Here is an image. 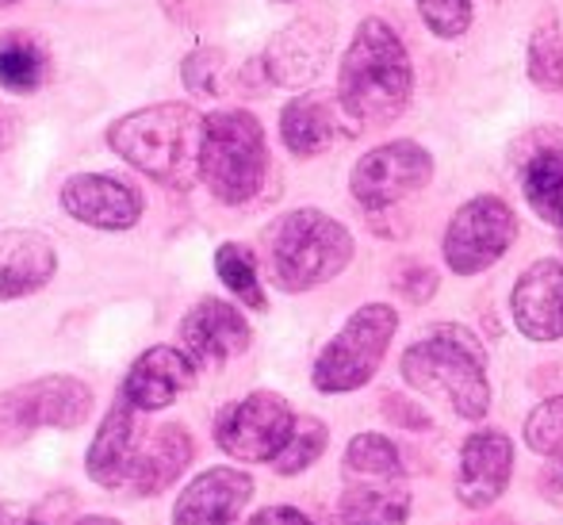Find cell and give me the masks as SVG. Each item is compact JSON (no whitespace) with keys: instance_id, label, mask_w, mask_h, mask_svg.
I'll list each match as a JSON object with an SVG mask.
<instances>
[{"instance_id":"12","label":"cell","mask_w":563,"mask_h":525,"mask_svg":"<svg viewBox=\"0 0 563 525\" xmlns=\"http://www.w3.org/2000/svg\"><path fill=\"white\" fill-rule=\"evenodd\" d=\"M146 441H150V434L139 429V411L119 400L115 407L108 411V418L100 422L97 437H92V445H89V457H85L89 480L108 491L131 488L134 472H139V464H142Z\"/></svg>"},{"instance_id":"27","label":"cell","mask_w":563,"mask_h":525,"mask_svg":"<svg viewBox=\"0 0 563 525\" xmlns=\"http://www.w3.org/2000/svg\"><path fill=\"white\" fill-rule=\"evenodd\" d=\"M529 77L541 89H563V39L556 20H541L537 31L529 35Z\"/></svg>"},{"instance_id":"18","label":"cell","mask_w":563,"mask_h":525,"mask_svg":"<svg viewBox=\"0 0 563 525\" xmlns=\"http://www.w3.org/2000/svg\"><path fill=\"white\" fill-rule=\"evenodd\" d=\"M514 322L529 341L563 338V261H533L514 284Z\"/></svg>"},{"instance_id":"40","label":"cell","mask_w":563,"mask_h":525,"mask_svg":"<svg viewBox=\"0 0 563 525\" xmlns=\"http://www.w3.org/2000/svg\"><path fill=\"white\" fill-rule=\"evenodd\" d=\"M276 4H291V0H276Z\"/></svg>"},{"instance_id":"22","label":"cell","mask_w":563,"mask_h":525,"mask_svg":"<svg viewBox=\"0 0 563 525\" xmlns=\"http://www.w3.org/2000/svg\"><path fill=\"white\" fill-rule=\"evenodd\" d=\"M407 518L410 495L402 488L361 480L341 495V522L345 525H407Z\"/></svg>"},{"instance_id":"2","label":"cell","mask_w":563,"mask_h":525,"mask_svg":"<svg viewBox=\"0 0 563 525\" xmlns=\"http://www.w3.org/2000/svg\"><path fill=\"white\" fill-rule=\"evenodd\" d=\"M203 119L188 105H154L115 119L108 142L126 165L169 188H188L200 177Z\"/></svg>"},{"instance_id":"6","label":"cell","mask_w":563,"mask_h":525,"mask_svg":"<svg viewBox=\"0 0 563 525\" xmlns=\"http://www.w3.org/2000/svg\"><path fill=\"white\" fill-rule=\"evenodd\" d=\"M399 330V315L387 304H364L361 311L349 315V322L330 338V346L314 361V387L327 395L356 392L376 376L387 346Z\"/></svg>"},{"instance_id":"5","label":"cell","mask_w":563,"mask_h":525,"mask_svg":"<svg viewBox=\"0 0 563 525\" xmlns=\"http://www.w3.org/2000/svg\"><path fill=\"white\" fill-rule=\"evenodd\" d=\"M268 173V146L257 116L242 108L211 111L203 119L200 181L219 204H250Z\"/></svg>"},{"instance_id":"24","label":"cell","mask_w":563,"mask_h":525,"mask_svg":"<svg viewBox=\"0 0 563 525\" xmlns=\"http://www.w3.org/2000/svg\"><path fill=\"white\" fill-rule=\"evenodd\" d=\"M46 77V54L31 35L8 31L0 35V89L4 92H35Z\"/></svg>"},{"instance_id":"17","label":"cell","mask_w":563,"mask_h":525,"mask_svg":"<svg viewBox=\"0 0 563 525\" xmlns=\"http://www.w3.org/2000/svg\"><path fill=\"white\" fill-rule=\"evenodd\" d=\"M62 208L97 230H131L142 219V196L126 181L77 173L62 185Z\"/></svg>"},{"instance_id":"34","label":"cell","mask_w":563,"mask_h":525,"mask_svg":"<svg viewBox=\"0 0 563 525\" xmlns=\"http://www.w3.org/2000/svg\"><path fill=\"white\" fill-rule=\"evenodd\" d=\"M250 525H314L307 514H299L296 506H265L250 518Z\"/></svg>"},{"instance_id":"36","label":"cell","mask_w":563,"mask_h":525,"mask_svg":"<svg viewBox=\"0 0 563 525\" xmlns=\"http://www.w3.org/2000/svg\"><path fill=\"white\" fill-rule=\"evenodd\" d=\"M0 525H38L35 518H31L23 506H12V503H4L0 506Z\"/></svg>"},{"instance_id":"16","label":"cell","mask_w":563,"mask_h":525,"mask_svg":"<svg viewBox=\"0 0 563 525\" xmlns=\"http://www.w3.org/2000/svg\"><path fill=\"white\" fill-rule=\"evenodd\" d=\"M253 499V475L238 468H208L177 499L173 525H242Z\"/></svg>"},{"instance_id":"7","label":"cell","mask_w":563,"mask_h":525,"mask_svg":"<svg viewBox=\"0 0 563 525\" xmlns=\"http://www.w3.org/2000/svg\"><path fill=\"white\" fill-rule=\"evenodd\" d=\"M296 411L288 400L276 392H253L245 400L230 403L216 418V441L219 449L230 452L234 460L245 464H261V460H276L284 445L296 434Z\"/></svg>"},{"instance_id":"39","label":"cell","mask_w":563,"mask_h":525,"mask_svg":"<svg viewBox=\"0 0 563 525\" xmlns=\"http://www.w3.org/2000/svg\"><path fill=\"white\" fill-rule=\"evenodd\" d=\"M0 142H4V123H0Z\"/></svg>"},{"instance_id":"30","label":"cell","mask_w":563,"mask_h":525,"mask_svg":"<svg viewBox=\"0 0 563 525\" xmlns=\"http://www.w3.org/2000/svg\"><path fill=\"white\" fill-rule=\"evenodd\" d=\"M418 12L438 39H456L472 23V0H418Z\"/></svg>"},{"instance_id":"31","label":"cell","mask_w":563,"mask_h":525,"mask_svg":"<svg viewBox=\"0 0 563 525\" xmlns=\"http://www.w3.org/2000/svg\"><path fill=\"white\" fill-rule=\"evenodd\" d=\"M185 85L196 97H216L219 92V77H223V54L219 51H196L185 58Z\"/></svg>"},{"instance_id":"20","label":"cell","mask_w":563,"mask_h":525,"mask_svg":"<svg viewBox=\"0 0 563 525\" xmlns=\"http://www.w3.org/2000/svg\"><path fill=\"white\" fill-rule=\"evenodd\" d=\"M58 269L54 245L31 230H4L0 234V304L38 292Z\"/></svg>"},{"instance_id":"14","label":"cell","mask_w":563,"mask_h":525,"mask_svg":"<svg viewBox=\"0 0 563 525\" xmlns=\"http://www.w3.org/2000/svg\"><path fill=\"white\" fill-rule=\"evenodd\" d=\"M514 475V445L503 429H479L460 449V472H456V499L467 511L490 506Z\"/></svg>"},{"instance_id":"28","label":"cell","mask_w":563,"mask_h":525,"mask_svg":"<svg viewBox=\"0 0 563 525\" xmlns=\"http://www.w3.org/2000/svg\"><path fill=\"white\" fill-rule=\"evenodd\" d=\"M327 426H322L319 418H299L296 422V434H291V441L284 445V452L273 460V468L280 475H296L303 472V468H311L314 460L322 457V449H327Z\"/></svg>"},{"instance_id":"8","label":"cell","mask_w":563,"mask_h":525,"mask_svg":"<svg viewBox=\"0 0 563 525\" xmlns=\"http://www.w3.org/2000/svg\"><path fill=\"white\" fill-rule=\"evenodd\" d=\"M518 238V215L498 196H475L452 215L445 230V265L456 276H475L490 269Z\"/></svg>"},{"instance_id":"1","label":"cell","mask_w":563,"mask_h":525,"mask_svg":"<svg viewBox=\"0 0 563 525\" xmlns=\"http://www.w3.org/2000/svg\"><path fill=\"white\" fill-rule=\"evenodd\" d=\"M415 92L402 39L387 20H364L341 58L338 100L353 127H384L399 119Z\"/></svg>"},{"instance_id":"38","label":"cell","mask_w":563,"mask_h":525,"mask_svg":"<svg viewBox=\"0 0 563 525\" xmlns=\"http://www.w3.org/2000/svg\"><path fill=\"white\" fill-rule=\"evenodd\" d=\"M8 4H15V0H0V8H8Z\"/></svg>"},{"instance_id":"15","label":"cell","mask_w":563,"mask_h":525,"mask_svg":"<svg viewBox=\"0 0 563 525\" xmlns=\"http://www.w3.org/2000/svg\"><path fill=\"white\" fill-rule=\"evenodd\" d=\"M196 384V361L177 346H154L131 364L119 400L134 407L139 415L146 411H165L180 392Z\"/></svg>"},{"instance_id":"23","label":"cell","mask_w":563,"mask_h":525,"mask_svg":"<svg viewBox=\"0 0 563 525\" xmlns=\"http://www.w3.org/2000/svg\"><path fill=\"white\" fill-rule=\"evenodd\" d=\"M521 193L544 222L563 230V150H541L521 173Z\"/></svg>"},{"instance_id":"4","label":"cell","mask_w":563,"mask_h":525,"mask_svg":"<svg viewBox=\"0 0 563 525\" xmlns=\"http://www.w3.org/2000/svg\"><path fill=\"white\" fill-rule=\"evenodd\" d=\"M268 269L284 292H307L334 281L353 261V234L327 211H288L265 234Z\"/></svg>"},{"instance_id":"21","label":"cell","mask_w":563,"mask_h":525,"mask_svg":"<svg viewBox=\"0 0 563 525\" xmlns=\"http://www.w3.org/2000/svg\"><path fill=\"white\" fill-rule=\"evenodd\" d=\"M188 460H192V437H188L185 426L169 422V426L154 429L146 449H142V464H139V472H134L131 491L134 495H146V499L157 495V491H165L180 472H185Z\"/></svg>"},{"instance_id":"9","label":"cell","mask_w":563,"mask_h":525,"mask_svg":"<svg viewBox=\"0 0 563 525\" xmlns=\"http://www.w3.org/2000/svg\"><path fill=\"white\" fill-rule=\"evenodd\" d=\"M92 387L77 376H38L0 395V437L12 441L43 426L74 429L89 418Z\"/></svg>"},{"instance_id":"33","label":"cell","mask_w":563,"mask_h":525,"mask_svg":"<svg viewBox=\"0 0 563 525\" xmlns=\"http://www.w3.org/2000/svg\"><path fill=\"white\" fill-rule=\"evenodd\" d=\"M384 403H387L384 411L391 422H399V426H407V429H430V415H422L415 403L399 400V395H384Z\"/></svg>"},{"instance_id":"26","label":"cell","mask_w":563,"mask_h":525,"mask_svg":"<svg viewBox=\"0 0 563 525\" xmlns=\"http://www.w3.org/2000/svg\"><path fill=\"white\" fill-rule=\"evenodd\" d=\"M216 273L245 307H253V311H265L268 307L265 292H261V281H257V261H253V253L245 250V245H238V242L219 245Z\"/></svg>"},{"instance_id":"29","label":"cell","mask_w":563,"mask_h":525,"mask_svg":"<svg viewBox=\"0 0 563 525\" xmlns=\"http://www.w3.org/2000/svg\"><path fill=\"white\" fill-rule=\"evenodd\" d=\"M526 445L533 452H541V457H556L563 449V395L541 403L526 418Z\"/></svg>"},{"instance_id":"35","label":"cell","mask_w":563,"mask_h":525,"mask_svg":"<svg viewBox=\"0 0 563 525\" xmlns=\"http://www.w3.org/2000/svg\"><path fill=\"white\" fill-rule=\"evenodd\" d=\"M541 495L549 499V503L563 506V460H556V464H549L541 472Z\"/></svg>"},{"instance_id":"13","label":"cell","mask_w":563,"mask_h":525,"mask_svg":"<svg viewBox=\"0 0 563 525\" xmlns=\"http://www.w3.org/2000/svg\"><path fill=\"white\" fill-rule=\"evenodd\" d=\"M180 349L196 369H216L250 349V322L227 299H200L180 322Z\"/></svg>"},{"instance_id":"11","label":"cell","mask_w":563,"mask_h":525,"mask_svg":"<svg viewBox=\"0 0 563 525\" xmlns=\"http://www.w3.org/2000/svg\"><path fill=\"white\" fill-rule=\"evenodd\" d=\"M330 46H334V28L322 23L319 15H299L284 31H276L273 43L265 51V74L273 85L284 89H303V85L319 81L327 69Z\"/></svg>"},{"instance_id":"37","label":"cell","mask_w":563,"mask_h":525,"mask_svg":"<svg viewBox=\"0 0 563 525\" xmlns=\"http://www.w3.org/2000/svg\"><path fill=\"white\" fill-rule=\"evenodd\" d=\"M74 525H119L112 518H100V514H92V518H81V522H74Z\"/></svg>"},{"instance_id":"25","label":"cell","mask_w":563,"mask_h":525,"mask_svg":"<svg viewBox=\"0 0 563 525\" xmlns=\"http://www.w3.org/2000/svg\"><path fill=\"white\" fill-rule=\"evenodd\" d=\"M345 468L361 480H376V483H391L399 480L402 460L387 437L379 434H356L345 449Z\"/></svg>"},{"instance_id":"10","label":"cell","mask_w":563,"mask_h":525,"mask_svg":"<svg viewBox=\"0 0 563 525\" xmlns=\"http://www.w3.org/2000/svg\"><path fill=\"white\" fill-rule=\"evenodd\" d=\"M433 177V157L418 142H387L353 165L349 193L364 211H387L391 204L415 196Z\"/></svg>"},{"instance_id":"19","label":"cell","mask_w":563,"mask_h":525,"mask_svg":"<svg viewBox=\"0 0 563 525\" xmlns=\"http://www.w3.org/2000/svg\"><path fill=\"white\" fill-rule=\"evenodd\" d=\"M353 131L356 127L349 123L341 100L327 97V92H307V97L291 100L280 111V139L296 157L327 154L341 134H353Z\"/></svg>"},{"instance_id":"3","label":"cell","mask_w":563,"mask_h":525,"mask_svg":"<svg viewBox=\"0 0 563 525\" xmlns=\"http://www.w3.org/2000/svg\"><path fill=\"white\" fill-rule=\"evenodd\" d=\"M402 376L418 392L445 400L460 418L479 422L490 411L487 353L467 326H433L402 353Z\"/></svg>"},{"instance_id":"32","label":"cell","mask_w":563,"mask_h":525,"mask_svg":"<svg viewBox=\"0 0 563 525\" xmlns=\"http://www.w3.org/2000/svg\"><path fill=\"white\" fill-rule=\"evenodd\" d=\"M399 292H407L415 304H422V299H430L433 292H438V276H433V269L418 265V261H410L407 269H399Z\"/></svg>"}]
</instances>
